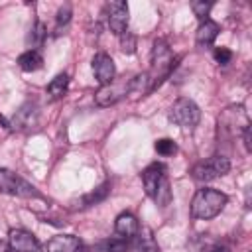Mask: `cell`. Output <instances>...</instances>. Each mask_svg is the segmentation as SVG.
Wrapping results in <instances>:
<instances>
[{
	"label": "cell",
	"mask_w": 252,
	"mask_h": 252,
	"mask_svg": "<svg viewBox=\"0 0 252 252\" xmlns=\"http://www.w3.org/2000/svg\"><path fill=\"white\" fill-rule=\"evenodd\" d=\"M175 63H177V57H173L169 45L163 39H156L154 47H152V65H150V71L146 73L148 81H150V93L154 89H158L163 79L169 77Z\"/></svg>",
	"instance_id": "cell-1"
},
{
	"label": "cell",
	"mask_w": 252,
	"mask_h": 252,
	"mask_svg": "<svg viewBox=\"0 0 252 252\" xmlns=\"http://www.w3.org/2000/svg\"><path fill=\"white\" fill-rule=\"evenodd\" d=\"M226 201H228V197H226L222 191L203 187V189H199V191L193 195V201H191V215H193L195 219L209 220V219L217 217V215L224 209Z\"/></svg>",
	"instance_id": "cell-2"
},
{
	"label": "cell",
	"mask_w": 252,
	"mask_h": 252,
	"mask_svg": "<svg viewBox=\"0 0 252 252\" xmlns=\"http://www.w3.org/2000/svg\"><path fill=\"white\" fill-rule=\"evenodd\" d=\"M169 120L183 130H193L201 120V108L191 98H177L169 108Z\"/></svg>",
	"instance_id": "cell-3"
},
{
	"label": "cell",
	"mask_w": 252,
	"mask_h": 252,
	"mask_svg": "<svg viewBox=\"0 0 252 252\" xmlns=\"http://www.w3.org/2000/svg\"><path fill=\"white\" fill-rule=\"evenodd\" d=\"M230 169V161L228 158L224 156H213L205 161H199L191 167V175L195 181H201V183H207V181H213V179H219L222 175H226Z\"/></svg>",
	"instance_id": "cell-4"
},
{
	"label": "cell",
	"mask_w": 252,
	"mask_h": 252,
	"mask_svg": "<svg viewBox=\"0 0 252 252\" xmlns=\"http://www.w3.org/2000/svg\"><path fill=\"white\" fill-rule=\"evenodd\" d=\"M0 191L2 193H8V195H16V197H24V199H30V197H39V193L35 191L33 185H30L26 179H22L18 173L10 171V169H4L0 167Z\"/></svg>",
	"instance_id": "cell-5"
},
{
	"label": "cell",
	"mask_w": 252,
	"mask_h": 252,
	"mask_svg": "<svg viewBox=\"0 0 252 252\" xmlns=\"http://www.w3.org/2000/svg\"><path fill=\"white\" fill-rule=\"evenodd\" d=\"M126 94H130V79L128 81H112L104 87H100L94 94V102L98 106H112L118 100H122Z\"/></svg>",
	"instance_id": "cell-6"
},
{
	"label": "cell",
	"mask_w": 252,
	"mask_h": 252,
	"mask_svg": "<svg viewBox=\"0 0 252 252\" xmlns=\"http://www.w3.org/2000/svg\"><path fill=\"white\" fill-rule=\"evenodd\" d=\"M104 12H106V22L110 32L116 35H122L128 28V4L122 0H114L104 6Z\"/></svg>",
	"instance_id": "cell-7"
},
{
	"label": "cell",
	"mask_w": 252,
	"mask_h": 252,
	"mask_svg": "<svg viewBox=\"0 0 252 252\" xmlns=\"http://www.w3.org/2000/svg\"><path fill=\"white\" fill-rule=\"evenodd\" d=\"M8 244L12 252H39V242L24 228H12L8 232Z\"/></svg>",
	"instance_id": "cell-8"
},
{
	"label": "cell",
	"mask_w": 252,
	"mask_h": 252,
	"mask_svg": "<svg viewBox=\"0 0 252 252\" xmlns=\"http://www.w3.org/2000/svg\"><path fill=\"white\" fill-rule=\"evenodd\" d=\"M93 73H94V77H96V81L104 87V85H108V83H112L114 81V77H116V67H114V61H112V57L108 55V53H96L94 57H93Z\"/></svg>",
	"instance_id": "cell-9"
},
{
	"label": "cell",
	"mask_w": 252,
	"mask_h": 252,
	"mask_svg": "<svg viewBox=\"0 0 252 252\" xmlns=\"http://www.w3.org/2000/svg\"><path fill=\"white\" fill-rule=\"evenodd\" d=\"M83 242L73 234H57L43 244L45 252H77Z\"/></svg>",
	"instance_id": "cell-10"
},
{
	"label": "cell",
	"mask_w": 252,
	"mask_h": 252,
	"mask_svg": "<svg viewBox=\"0 0 252 252\" xmlns=\"http://www.w3.org/2000/svg\"><path fill=\"white\" fill-rule=\"evenodd\" d=\"M163 177H165V167L161 163H152L142 171V183H144V189H146L148 197L154 199V195L158 191V185Z\"/></svg>",
	"instance_id": "cell-11"
},
{
	"label": "cell",
	"mask_w": 252,
	"mask_h": 252,
	"mask_svg": "<svg viewBox=\"0 0 252 252\" xmlns=\"http://www.w3.org/2000/svg\"><path fill=\"white\" fill-rule=\"evenodd\" d=\"M114 230L120 238L124 240H132L136 236V232L140 230V224H138V219L132 215V213H120L116 217V222H114Z\"/></svg>",
	"instance_id": "cell-12"
},
{
	"label": "cell",
	"mask_w": 252,
	"mask_h": 252,
	"mask_svg": "<svg viewBox=\"0 0 252 252\" xmlns=\"http://www.w3.org/2000/svg\"><path fill=\"white\" fill-rule=\"evenodd\" d=\"M132 240H134V242H132V252H159L158 242H156L152 230L146 228V226L140 228Z\"/></svg>",
	"instance_id": "cell-13"
},
{
	"label": "cell",
	"mask_w": 252,
	"mask_h": 252,
	"mask_svg": "<svg viewBox=\"0 0 252 252\" xmlns=\"http://www.w3.org/2000/svg\"><path fill=\"white\" fill-rule=\"evenodd\" d=\"M219 32H220V28H219L217 22H213V20H209V18L201 20V22H199V28H197V33H195L197 43H199L201 47H203V45H211V43L217 39Z\"/></svg>",
	"instance_id": "cell-14"
},
{
	"label": "cell",
	"mask_w": 252,
	"mask_h": 252,
	"mask_svg": "<svg viewBox=\"0 0 252 252\" xmlns=\"http://www.w3.org/2000/svg\"><path fill=\"white\" fill-rule=\"evenodd\" d=\"M18 65H20L22 71L32 73V71H37V69L43 67V57L37 49H28L18 57Z\"/></svg>",
	"instance_id": "cell-15"
},
{
	"label": "cell",
	"mask_w": 252,
	"mask_h": 252,
	"mask_svg": "<svg viewBox=\"0 0 252 252\" xmlns=\"http://www.w3.org/2000/svg\"><path fill=\"white\" fill-rule=\"evenodd\" d=\"M67 87H69V75H67V73H59V75H55V77L49 81L45 93H47V96H49L51 100H57V98H61V96L67 93Z\"/></svg>",
	"instance_id": "cell-16"
},
{
	"label": "cell",
	"mask_w": 252,
	"mask_h": 252,
	"mask_svg": "<svg viewBox=\"0 0 252 252\" xmlns=\"http://www.w3.org/2000/svg\"><path fill=\"white\" fill-rule=\"evenodd\" d=\"M108 187H110L108 183H102V185H100V187H96L93 193L85 195V197H83V205H81V207H91V205L100 203V201H102V199L108 195V191H110Z\"/></svg>",
	"instance_id": "cell-17"
},
{
	"label": "cell",
	"mask_w": 252,
	"mask_h": 252,
	"mask_svg": "<svg viewBox=\"0 0 252 252\" xmlns=\"http://www.w3.org/2000/svg\"><path fill=\"white\" fill-rule=\"evenodd\" d=\"M154 201H156L159 207L169 205V201H171V191H169V181H167V177H163V179L159 181L158 191H156V195H154Z\"/></svg>",
	"instance_id": "cell-18"
},
{
	"label": "cell",
	"mask_w": 252,
	"mask_h": 252,
	"mask_svg": "<svg viewBox=\"0 0 252 252\" xmlns=\"http://www.w3.org/2000/svg\"><path fill=\"white\" fill-rule=\"evenodd\" d=\"M130 246V240H124L120 236H114L102 244V252H126Z\"/></svg>",
	"instance_id": "cell-19"
},
{
	"label": "cell",
	"mask_w": 252,
	"mask_h": 252,
	"mask_svg": "<svg viewBox=\"0 0 252 252\" xmlns=\"http://www.w3.org/2000/svg\"><path fill=\"white\" fill-rule=\"evenodd\" d=\"M71 6L69 4H63L59 10H57V18H55V26H57V32H61L63 28H67L69 26V22H71Z\"/></svg>",
	"instance_id": "cell-20"
},
{
	"label": "cell",
	"mask_w": 252,
	"mask_h": 252,
	"mask_svg": "<svg viewBox=\"0 0 252 252\" xmlns=\"http://www.w3.org/2000/svg\"><path fill=\"white\" fill-rule=\"evenodd\" d=\"M211 8H213V2H205V0H195V2H191V10H193V14L199 18V20H205L207 16H209V12H211Z\"/></svg>",
	"instance_id": "cell-21"
},
{
	"label": "cell",
	"mask_w": 252,
	"mask_h": 252,
	"mask_svg": "<svg viewBox=\"0 0 252 252\" xmlns=\"http://www.w3.org/2000/svg\"><path fill=\"white\" fill-rule=\"evenodd\" d=\"M156 152H158L159 156H173V154L177 152V146H175L173 140H169V138H161V140L156 142Z\"/></svg>",
	"instance_id": "cell-22"
},
{
	"label": "cell",
	"mask_w": 252,
	"mask_h": 252,
	"mask_svg": "<svg viewBox=\"0 0 252 252\" xmlns=\"http://www.w3.org/2000/svg\"><path fill=\"white\" fill-rule=\"evenodd\" d=\"M30 32H32V33H30L32 45H41V43H43V39H45V35H47L45 26H43L41 22H35V24H33V28H32Z\"/></svg>",
	"instance_id": "cell-23"
},
{
	"label": "cell",
	"mask_w": 252,
	"mask_h": 252,
	"mask_svg": "<svg viewBox=\"0 0 252 252\" xmlns=\"http://www.w3.org/2000/svg\"><path fill=\"white\" fill-rule=\"evenodd\" d=\"M120 49H122L124 53H128V55H132V53L136 51V37H134L128 30L120 35Z\"/></svg>",
	"instance_id": "cell-24"
},
{
	"label": "cell",
	"mask_w": 252,
	"mask_h": 252,
	"mask_svg": "<svg viewBox=\"0 0 252 252\" xmlns=\"http://www.w3.org/2000/svg\"><path fill=\"white\" fill-rule=\"evenodd\" d=\"M213 57H215V61H217V63L226 65V63L232 59V51H230L228 47H217V49L213 51Z\"/></svg>",
	"instance_id": "cell-25"
},
{
	"label": "cell",
	"mask_w": 252,
	"mask_h": 252,
	"mask_svg": "<svg viewBox=\"0 0 252 252\" xmlns=\"http://www.w3.org/2000/svg\"><path fill=\"white\" fill-rule=\"evenodd\" d=\"M242 136H244V146H246V150L252 152V128L246 126V130L242 132Z\"/></svg>",
	"instance_id": "cell-26"
},
{
	"label": "cell",
	"mask_w": 252,
	"mask_h": 252,
	"mask_svg": "<svg viewBox=\"0 0 252 252\" xmlns=\"http://www.w3.org/2000/svg\"><path fill=\"white\" fill-rule=\"evenodd\" d=\"M207 252H226V250H224L222 246H213V248H209Z\"/></svg>",
	"instance_id": "cell-27"
}]
</instances>
